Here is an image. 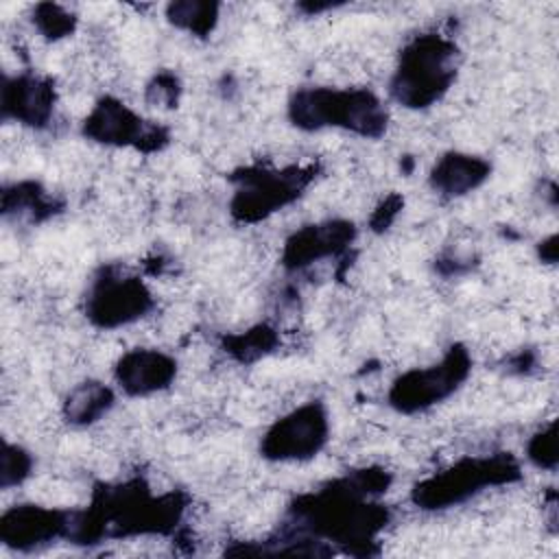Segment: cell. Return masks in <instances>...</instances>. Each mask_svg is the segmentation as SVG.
<instances>
[{
    "mask_svg": "<svg viewBox=\"0 0 559 559\" xmlns=\"http://www.w3.org/2000/svg\"><path fill=\"white\" fill-rule=\"evenodd\" d=\"M391 483L389 469L369 465L299 493L288 504L277 535L247 555H332L336 546L347 555L371 557L378 552V535L391 522V509L376 498Z\"/></svg>",
    "mask_w": 559,
    "mask_h": 559,
    "instance_id": "obj_1",
    "label": "cell"
},
{
    "mask_svg": "<svg viewBox=\"0 0 559 559\" xmlns=\"http://www.w3.org/2000/svg\"><path fill=\"white\" fill-rule=\"evenodd\" d=\"M186 509V493L164 491L155 496L140 476L118 485H98L85 509H72L68 542L92 546L105 539L175 535Z\"/></svg>",
    "mask_w": 559,
    "mask_h": 559,
    "instance_id": "obj_2",
    "label": "cell"
},
{
    "mask_svg": "<svg viewBox=\"0 0 559 559\" xmlns=\"http://www.w3.org/2000/svg\"><path fill=\"white\" fill-rule=\"evenodd\" d=\"M286 118L299 131L341 129L365 140H380L389 129V109L367 87H299L286 103Z\"/></svg>",
    "mask_w": 559,
    "mask_h": 559,
    "instance_id": "obj_3",
    "label": "cell"
},
{
    "mask_svg": "<svg viewBox=\"0 0 559 559\" xmlns=\"http://www.w3.org/2000/svg\"><path fill=\"white\" fill-rule=\"evenodd\" d=\"M459 68L461 50L454 39L439 33L413 35L400 48L389 94L404 109H428L452 90Z\"/></svg>",
    "mask_w": 559,
    "mask_h": 559,
    "instance_id": "obj_4",
    "label": "cell"
},
{
    "mask_svg": "<svg viewBox=\"0 0 559 559\" xmlns=\"http://www.w3.org/2000/svg\"><path fill=\"white\" fill-rule=\"evenodd\" d=\"M520 478L522 467L511 452L463 456L417 480L411 489V502L421 511H445L465 504L491 487L513 485Z\"/></svg>",
    "mask_w": 559,
    "mask_h": 559,
    "instance_id": "obj_5",
    "label": "cell"
},
{
    "mask_svg": "<svg viewBox=\"0 0 559 559\" xmlns=\"http://www.w3.org/2000/svg\"><path fill=\"white\" fill-rule=\"evenodd\" d=\"M314 166H247L229 175L234 194L229 214L236 223L255 225L295 203L312 183Z\"/></svg>",
    "mask_w": 559,
    "mask_h": 559,
    "instance_id": "obj_6",
    "label": "cell"
},
{
    "mask_svg": "<svg viewBox=\"0 0 559 559\" xmlns=\"http://www.w3.org/2000/svg\"><path fill=\"white\" fill-rule=\"evenodd\" d=\"M472 373V354L463 343H452L439 362L400 373L389 391L386 404L400 415H417L452 397Z\"/></svg>",
    "mask_w": 559,
    "mask_h": 559,
    "instance_id": "obj_7",
    "label": "cell"
},
{
    "mask_svg": "<svg viewBox=\"0 0 559 559\" xmlns=\"http://www.w3.org/2000/svg\"><path fill=\"white\" fill-rule=\"evenodd\" d=\"M155 308L151 288L118 264L100 266L85 290V319L98 330H118L144 319Z\"/></svg>",
    "mask_w": 559,
    "mask_h": 559,
    "instance_id": "obj_8",
    "label": "cell"
},
{
    "mask_svg": "<svg viewBox=\"0 0 559 559\" xmlns=\"http://www.w3.org/2000/svg\"><path fill=\"white\" fill-rule=\"evenodd\" d=\"M330 441V413L321 400H310L275 419L260 439V456L271 463H306Z\"/></svg>",
    "mask_w": 559,
    "mask_h": 559,
    "instance_id": "obj_9",
    "label": "cell"
},
{
    "mask_svg": "<svg viewBox=\"0 0 559 559\" xmlns=\"http://www.w3.org/2000/svg\"><path fill=\"white\" fill-rule=\"evenodd\" d=\"M81 133L90 142L133 148L140 153H159L170 142L168 127L146 120L116 96H100L81 122Z\"/></svg>",
    "mask_w": 559,
    "mask_h": 559,
    "instance_id": "obj_10",
    "label": "cell"
},
{
    "mask_svg": "<svg viewBox=\"0 0 559 559\" xmlns=\"http://www.w3.org/2000/svg\"><path fill=\"white\" fill-rule=\"evenodd\" d=\"M72 509L35 502L13 504L0 515V542L15 552L39 550L57 539H68Z\"/></svg>",
    "mask_w": 559,
    "mask_h": 559,
    "instance_id": "obj_11",
    "label": "cell"
},
{
    "mask_svg": "<svg viewBox=\"0 0 559 559\" xmlns=\"http://www.w3.org/2000/svg\"><path fill=\"white\" fill-rule=\"evenodd\" d=\"M358 229L347 218H328L295 229L282 247L280 262L286 271L297 273L325 258L343 255L356 240Z\"/></svg>",
    "mask_w": 559,
    "mask_h": 559,
    "instance_id": "obj_12",
    "label": "cell"
},
{
    "mask_svg": "<svg viewBox=\"0 0 559 559\" xmlns=\"http://www.w3.org/2000/svg\"><path fill=\"white\" fill-rule=\"evenodd\" d=\"M57 87L50 76L35 72L4 74L0 87L2 120H13L28 129H46L55 118Z\"/></svg>",
    "mask_w": 559,
    "mask_h": 559,
    "instance_id": "obj_13",
    "label": "cell"
},
{
    "mask_svg": "<svg viewBox=\"0 0 559 559\" xmlns=\"http://www.w3.org/2000/svg\"><path fill=\"white\" fill-rule=\"evenodd\" d=\"M177 369L175 356L155 347H133L116 360L114 380L127 397H148L166 391Z\"/></svg>",
    "mask_w": 559,
    "mask_h": 559,
    "instance_id": "obj_14",
    "label": "cell"
},
{
    "mask_svg": "<svg viewBox=\"0 0 559 559\" xmlns=\"http://www.w3.org/2000/svg\"><path fill=\"white\" fill-rule=\"evenodd\" d=\"M491 175L489 159L463 151H448L428 173L430 188L445 199H461L478 190Z\"/></svg>",
    "mask_w": 559,
    "mask_h": 559,
    "instance_id": "obj_15",
    "label": "cell"
},
{
    "mask_svg": "<svg viewBox=\"0 0 559 559\" xmlns=\"http://www.w3.org/2000/svg\"><path fill=\"white\" fill-rule=\"evenodd\" d=\"M63 203L39 181L22 179L2 188V216L7 221L39 225L59 214Z\"/></svg>",
    "mask_w": 559,
    "mask_h": 559,
    "instance_id": "obj_16",
    "label": "cell"
},
{
    "mask_svg": "<svg viewBox=\"0 0 559 559\" xmlns=\"http://www.w3.org/2000/svg\"><path fill=\"white\" fill-rule=\"evenodd\" d=\"M116 404V393L109 384L100 380H83L74 384L63 404L61 415L70 426L85 428L100 421Z\"/></svg>",
    "mask_w": 559,
    "mask_h": 559,
    "instance_id": "obj_17",
    "label": "cell"
},
{
    "mask_svg": "<svg viewBox=\"0 0 559 559\" xmlns=\"http://www.w3.org/2000/svg\"><path fill=\"white\" fill-rule=\"evenodd\" d=\"M277 345H280V334L269 323H258L242 332L227 334L223 336V343H221L223 352L240 365H251L269 356L271 352H275Z\"/></svg>",
    "mask_w": 559,
    "mask_h": 559,
    "instance_id": "obj_18",
    "label": "cell"
},
{
    "mask_svg": "<svg viewBox=\"0 0 559 559\" xmlns=\"http://www.w3.org/2000/svg\"><path fill=\"white\" fill-rule=\"evenodd\" d=\"M166 20L188 35L210 37L221 20V4L214 0H177L166 7Z\"/></svg>",
    "mask_w": 559,
    "mask_h": 559,
    "instance_id": "obj_19",
    "label": "cell"
},
{
    "mask_svg": "<svg viewBox=\"0 0 559 559\" xmlns=\"http://www.w3.org/2000/svg\"><path fill=\"white\" fill-rule=\"evenodd\" d=\"M31 22H33L35 31L39 33V37H44L46 41H61V39L74 35L79 17L61 4L39 2L31 11Z\"/></svg>",
    "mask_w": 559,
    "mask_h": 559,
    "instance_id": "obj_20",
    "label": "cell"
},
{
    "mask_svg": "<svg viewBox=\"0 0 559 559\" xmlns=\"http://www.w3.org/2000/svg\"><path fill=\"white\" fill-rule=\"evenodd\" d=\"M33 467L35 459L26 448H22L20 443L4 441L0 459V489L9 491L13 487H20L31 478Z\"/></svg>",
    "mask_w": 559,
    "mask_h": 559,
    "instance_id": "obj_21",
    "label": "cell"
},
{
    "mask_svg": "<svg viewBox=\"0 0 559 559\" xmlns=\"http://www.w3.org/2000/svg\"><path fill=\"white\" fill-rule=\"evenodd\" d=\"M526 459L537 469H546V472H555L557 469L559 454H557V428H555V421H550L548 426L539 428L537 432H533L528 437V441H526Z\"/></svg>",
    "mask_w": 559,
    "mask_h": 559,
    "instance_id": "obj_22",
    "label": "cell"
},
{
    "mask_svg": "<svg viewBox=\"0 0 559 559\" xmlns=\"http://www.w3.org/2000/svg\"><path fill=\"white\" fill-rule=\"evenodd\" d=\"M181 81L170 70H157L144 87V98L148 105L159 109H175L181 98Z\"/></svg>",
    "mask_w": 559,
    "mask_h": 559,
    "instance_id": "obj_23",
    "label": "cell"
},
{
    "mask_svg": "<svg viewBox=\"0 0 559 559\" xmlns=\"http://www.w3.org/2000/svg\"><path fill=\"white\" fill-rule=\"evenodd\" d=\"M402 207H404L402 194H397V192L386 194V197L373 207V212H371V216H369V229L376 231V234L386 231V229L395 223V218H397V214L402 212Z\"/></svg>",
    "mask_w": 559,
    "mask_h": 559,
    "instance_id": "obj_24",
    "label": "cell"
},
{
    "mask_svg": "<svg viewBox=\"0 0 559 559\" xmlns=\"http://www.w3.org/2000/svg\"><path fill=\"white\" fill-rule=\"evenodd\" d=\"M465 269H472L469 264V258H461L459 253H450V255H443L437 260V271L441 275H461Z\"/></svg>",
    "mask_w": 559,
    "mask_h": 559,
    "instance_id": "obj_25",
    "label": "cell"
},
{
    "mask_svg": "<svg viewBox=\"0 0 559 559\" xmlns=\"http://www.w3.org/2000/svg\"><path fill=\"white\" fill-rule=\"evenodd\" d=\"M557 255H559L557 234H550V236H546L544 240H539V245H537V258H539L544 264H555V262H557Z\"/></svg>",
    "mask_w": 559,
    "mask_h": 559,
    "instance_id": "obj_26",
    "label": "cell"
},
{
    "mask_svg": "<svg viewBox=\"0 0 559 559\" xmlns=\"http://www.w3.org/2000/svg\"><path fill=\"white\" fill-rule=\"evenodd\" d=\"M533 365H535V354H533L531 349H520V352H518L515 356H511V360H509V369H511V371H520V373L528 371Z\"/></svg>",
    "mask_w": 559,
    "mask_h": 559,
    "instance_id": "obj_27",
    "label": "cell"
},
{
    "mask_svg": "<svg viewBox=\"0 0 559 559\" xmlns=\"http://www.w3.org/2000/svg\"><path fill=\"white\" fill-rule=\"evenodd\" d=\"M336 7H341V4H338V2H301L297 9H299L301 13H306V15H319V13L332 11V9H336Z\"/></svg>",
    "mask_w": 559,
    "mask_h": 559,
    "instance_id": "obj_28",
    "label": "cell"
}]
</instances>
